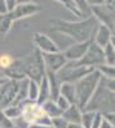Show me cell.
Wrapping results in <instances>:
<instances>
[{
  "label": "cell",
  "instance_id": "7402d4cb",
  "mask_svg": "<svg viewBox=\"0 0 115 128\" xmlns=\"http://www.w3.org/2000/svg\"><path fill=\"white\" fill-rule=\"evenodd\" d=\"M3 110L9 118L13 119V120H15V119L22 116V105H10V106H8V108H5Z\"/></svg>",
  "mask_w": 115,
  "mask_h": 128
},
{
  "label": "cell",
  "instance_id": "ac0fdd59",
  "mask_svg": "<svg viewBox=\"0 0 115 128\" xmlns=\"http://www.w3.org/2000/svg\"><path fill=\"white\" fill-rule=\"evenodd\" d=\"M42 108H44L46 115L49 116V118H51V119H53V118H58V116L63 115V110L59 108V105L56 104V101L53 100V99H50L46 102H44Z\"/></svg>",
  "mask_w": 115,
  "mask_h": 128
},
{
  "label": "cell",
  "instance_id": "8d00e7d4",
  "mask_svg": "<svg viewBox=\"0 0 115 128\" xmlns=\"http://www.w3.org/2000/svg\"><path fill=\"white\" fill-rule=\"evenodd\" d=\"M8 81H9V78L6 76H0V87H3Z\"/></svg>",
  "mask_w": 115,
  "mask_h": 128
},
{
  "label": "cell",
  "instance_id": "484cf974",
  "mask_svg": "<svg viewBox=\"0 0 115 128\" xmlns=\"http://www.w3.org/2000/svg\"><path fill=\"white\" fill-rule=\"evenodd\" d=\"M0 128H15L14 120L10 119L3 109H0Z\"/></svg>",
  "mask_w": 115,
  "mask_h": 128
},
{
  "label": "cell",
  "instance_id": "d6a6232c",
  "mask_svg": "<svg viewBox=\"0 0 115 128\" xmlns=\"http://www.w3.org/2000/svg\"><path fill=\"white\" fill-rule=\"evenodd\" d=\"M6 4H8V8H9V12H12V10L18 5V0H6Z\"/></svg>",
  "mask_w": 115,
  "mask_h": 128
},
{
  "label": "cell",
  "instance_id": "b9f144b4",
  "mask_svg": "<svg viewBox=\"0 0 115 128\" xmlns=\"http://www.w3.org/2000/svg\"><path fill=\"white\" fill-rule=\"evenodd\" d=\"M113 34L115 35V26H114V28H113Z\"/></svg>",
  "mask_w": 115,
  "mask_h": 128
},
{
  "label": "cell",
  "instance_id": "ffe728a7",
  "mask_svg": "<svg viewBox=\"0 0 115 128\" xmlns=\"http://www.w3.org/2000/svg\"><path fill=\"white\" fill-rule=\"evenodd\" d=\"M40 96V83L37 81L29 80L28 81V100L37 101Z\"/></svg>",
  "mask_w": 115,
  "mask_h": 128
},
{
  "label": "cell",
  "instance_id": "83f0119b",
  "mask_svg": "<svg viewBox=\"0 0 115 128\" xmlns=\"http://www.w3.org/2000/svg\"><path fill=\"white\" fill-rule=\"evenodd\" d=\"M55 101H56V104L59 105V108L63 110V113H64V112L69 108V106L72 105V104L69 102V100H68V99H65L64 96H61V95H59V96H58V99H56Z\"/></svg>",
  "mask_w": 115,
  "mask_h": 128
},
{
  "label": "cell",
  "instance_id": "7a4b0ae2",
  "mask_svg": "<svg viewBox=\"0 0 115 128\" xmlns=\"http://www.w3.org/2000/svg\"><path fill=\"white\" fill-rule=\"evenodd\" d=\"M102 80L101 73L97 69H93L91 73H88L86 77H83L81 81L76 83L77 88V105L82 110L86 109V106L91 101L92 96L95 95L99 84Z\"/></svg>",
  "mask_w": 115,
  "mask_h": 128
},
{
  "label": "cell",
  "instance_id": "603a6c76",
  "mask_svg": "<svg viewBox=\"0 0 115 128\" xmlns=\"http://www.w3.org/2000/svg\"><path fill=\"white\" fill-rule=\"evenodd\" d=\"M14 64H15V59L10 54H6V52L0 54V68L1 69L8 70V69L12 68Z\"/></svg>",
  "mask_w": 115,
  "mask_h": 128
},
{
  "label": "cell",
  "instance_id": "f35d334b",
  "mask_svg": "<svg viewBox=\"0 0 115 128\" xmlns=\"http://www.w3.org/2000/svg\"><path fill=\"white\" fill-rule=\"evenodd\" d=\"M24 3H32V0H18V4H24Z\"/></svg>",
  "mask_w": 115,
  "mask_h": 128
},
{
  "label": "cell",
  "instance_id": "e575fe53",
  "mask_svg": "<svg viewBox=\"0 0 115 128\" xmlns=\"http://www.w3.org/2000/svg\"><path fill=\"white\" fill-rule=\"evenodd\" d=\"M100 128H114V126L105 118V116H104V120H102V124H101V127Z\"/></svg>",
  "mask_w": 115,
  "mask_h": 128
},
{
  "label": "cell",
  "instance_id": "ba28073f",
  "mask_svg": "<svg viewBox=\"0 0 115 128\" xmlns=\"http://www.w3.org/2000/svg\"><path fill=\"white\" fill-rule=\"evenodd\" d=\"M91 13L95 17L99 23L105 24L110 27L111 30L115 26V8L111 5L104 4V5H96V6H91Z\"/></svg>",
  "mask_w": 115,
  "mask_h": 128
},
{
  "label": "cell",
  "instance_id": "836d02e7",
  "mask_svg": "<svg viewBox=\"0 0 115 128\" xmlns=\"http://www.w3.org/2000/svg\"><path fill=\"white\" fill-rule=\"evenodd\" d=\"M106 86L110 91L115 94V80H106Z\"/></svg>",
  "mask_w": 115,
  "mask_h": 128
},
{
  "label": "cell",
  "instance_id": "5b68a950",
  "mask_svg": "<svg viewBox=\"0 0 115 128\" xmlns=\"http://www.w3.org/2000/svg\"><path fill=\"white\" fill-rule=\"evenodd\" d=\"M92 70H93V68L79 66L77 62H68L67 66L58 73V76H59V80L61 83L63 82L77 83L78 81H81L83 77H86Z\"/></svg>",
  "mask_w": 115,
  "mask_h": 128
},
{
  "label": "cell",
  "instance_id": "52a82bcc",
  "mask_svg": "<svg viewBox=\"0 0 115 128\" xmlns=\"http://www.w3.org/2000/svg\"><path fill=\"white\" fill-rule=\"evenodd\" d=\"M19 84L20 80L9 78V81L1 87V91H0V109H5L15 101V98L19 91Z\"/></svg>",
  "mask_w": 115,
  "mask_h": 128
},
{
  "label": "cell",
  "instance_id": "6da1fadb",
  "mask_svg": "<svg viewBox=\"0 0 115 128\" xmlns=\"http://www.w3.org/2000/svg\"><path fill=\"white\" fill-rule=\"evenodd\" d=\"M99 24V20L93 16L86 17L79 20H67L55 18L50 20V30L74 40L76 42H86L93 40V35H95Z\"/></svg>",
  "mask_w": 115,
  "mask_h": 128
},
{
  "label": "cell",
  "instance_id": "277c9868",
  "mask_svg": "<svg viewBox=\"0 0 115 128\" xmlns=\"http://www.w3.org/2000/svg\"><path fill=\"white\" fill-rule=\"evenodd\" d=\"M22 118L29 124H46L51 126V118L46 115L42 105L37 101H29L27 100L22 104Z\"/></svg>",
  "mask_w": 115,
  "mask_h": 128
},
{
  "label": "cell",
  "instance_id": "9a60e30c",
  "mask_svg": "<svg viewBox=\"0 0 115 128\" xmlns=\"http://www.w3.org/2000/svg\"><path fill=\"white\" fill-rule=\"evenodd\" d=\"M14 22L15 20L13 19V16L10 12L0 14V38H4L9 34Z\"/></svg>",
  "mask_w": 115,
  "mask_h": 128
},
{
  "label": "cell",
  "instance_id": "60d3db41",
  "mask_svg": "<svg viewBox=\"0 0 115 128\" xmlns=\"http://www.w3.org/2000/svg\"><path fill=\"white\" fill-rule=\"evenodd\" d=\"M113 8H115V0H111V4H110Z\"/></svg>",
  "mask_w": 115,
  "mask_h": 128
},
{
  "label": "cell",
  "instance_id": "4dcf8cb0",
  "mask_svg": "<svg viewBox=\"0 0 115 128\" xmlns=\"http://www.w3.org/2000/svg\"><path fill=\"white\" fill-rule=\"evenodd\" d=\"M8 12H9V8L6 4V0H0V14L8 13Z\"/></svg>",
  "mask_w": 115,
  "mask_h": 128
},
{
  "label": "cell",
  "instance_id": "4fadbf2b",
  "mask_svg": "<svg viewBox=\"0 0 115 128\" xmlns=\"http://www.w3.org/2000/svg\"><path fill=\"white\" fill-rule=\"evenodd\" d=\"M113 30L105 24H99V27L96 28V32L93 35V41L96 42L97 45H100L101 48H105L106 45L110 44L111 37H113Z\"/></svg>",
  "mask_w": 115,
  "mask_h": 128
},
{
  "label": "cell",
  "instance_id": "7c38bea8",
  "mask_svg": "<svg viewBox=\"0 0 115 128\" xmlns=\"http://www.w3.org/2000/svg\"><path fill=\"white\" fill-rule=\"evenodd\" d=\"M41 12V6L36 3H24V4H18L12 12L13 19L14 20H19L23 18H29L33 17L36 14H38Z\"/></svg>",
  "mask_w": 115,
  "mask_h": 128
},
{
  "label": "cell",
  "instance_id": "3957f363",
  "mask_svg": "<svg viewBox=\"0 0 115 128\" xmlns=\"http://www.w3.org/2000/svg\"><path fill=\"white\" fill-rule=\"evenodd\" d=\"M85 110H93L102 114L115 112V94L108 88L106 80L104 77Z\"/></svg>",
  "mask_w": 115,
  "mask_h": 128
},
{
  "label": "cell",
  "instance_id": "5bb4252c",
  "mask_svg": "<svg viewBox=\"0 0 115 128\" xmlns=\"http://www.w3.org/2000/svg\"><path fill=\"white\" fill-rule=\"evenodd\" d=\"M60 95L69 100L70 104H77V88L76 83L63 82L60 86Z\"/></svg>",
  "mask_w": 115,
  "mask_h": 128
},
{
  "label": "cell",
  "instance_id": "74e56055",
  "mask_svg": "<svg viewBox=\"0 0 115 128\" xmlns=\"http://www.w3.org/2000/svg\"><path fill=\"white\" fill-rule=\"evenodd\" d=\"M68 128H85L81 123H69V127Z\"/></svg>",
  "mask_w": 115,
  "mask_h": 128
},
{
  "label": "cell",
  "instance_id": "9c48e42d",
  "mask_svg": "<svg viewBox=\"0 0 115 128\" xmlns=\"http://www.w3.org/2000/svg\"><path fill=\"white\" fill-rule=\"evenodd\" d=\"M32 41L37 50H40L42 54H49V52H58L61 51L60 46L51 38L49 35L42 34V32H35L32 36Z\"/></svg>",
  "mask_w": 115,
  "mask_h": 128
},
{
  "label": "cell",
  "instance_id": "f546056e",
  "mask_svg": "<svg viewBox=\"0 0 115 128\" xmlns=\"http://www.w3.org/2000/svg\"><path fill=\"white\" fill-rule=\"evenodd\" d=\"M104 116L114 126V128H115V112H111V113H106V114H104Z\"/></svg>",
  "mask_w": 115,
  "mask_h": 128
},
{
  "label": "cell",
  "instance_id": "44dd1931",
  "mask_svg": "<svg viewBox=\"0 0 115 128\" xmlns=\"http://www.w3.org/2000/svg\"><path fill=\"white\" fill-rule=\"evenodd\" d=\"M97 70L101 73V76L105 80H115V66L111 64H102L97 68Z\"/></svg>",
  "mask_w": 115,
  "mask_h": 128
},
{
  "label": "cell",
  "instance_id": "1f68e13d",
  "mask_svg": "<svg viewBox=\"0 0 115 128\" xmlns=\"http://www.w3.org/2000/svg\"><path fill=\"white\" fill-rule=\"evenodd\" d=\"M87 4L90 6H96V5H104L106 3H105V0H87Z\"/></svg>",
  "mask_w": 115,
  "mask_h": 128
},
{
  "label": "cell",
  "instance_id": "8992f818",
  "mask_svg": "<svg viewBox=\"0 0 115 128\" xmlns=\"http://www.w3.org/2000/svg\"><path fill=\"white\" fill-rule=\"evenodd\" d=\"M77 63L79 66H83V67H90V68H93V69H97L100 66H102V64H106L105 54H104V48L97 45L96 42L92 40L86 55Z\"/></svg>",
  "mask_w": 115,
  "mask_h": 128
},
{
  "label": "cell",
  "instance_id": "d6986e66",
  "mask_svg": "<svg viewBox=\"0 0 115 128\" xmlns=\"http://www.w3.org/2000/svg\"><path fill=\"white\" fill-rule=\"evenodd\" d=\"M55 2H58V3H60L64 8H67L70 13H73L76 17H78V18H83V13L81 12V9L78 8V5H77V3L74 2V0H55Z\"/></svg>",
  "mask_w": 115,
  "mask_h": 128
},
{
  "label": "cell",
  "instance_id": "30bf717a",
  "mask_svg": "<svg viewBox=\"0 0 115 128\" xmlns=\"http://www.w3.org/2000/svg\"><path fill=\"white\" fill-rule=\"evenodd\" d=\"M42 60H44L46 70L54 72V73H59L68 63V59L65 58V55H64L63 51L42 54Z\"/></svg>",
  "mask_w": 115,
  "mask_h": 128
},
{
  "label": "cell",
  "instance_id": "d4e9b609",
  "mask_svg": "<svg viewBox=\"0 0 115 128\" xmlns=\"http://www.w3.org/2000/svg\"><path fill=\"white\" fill-rule=\"evenodd\" d=\"M104 54H105L106 64L115 66V49L113 48L111 44H109V45H106L105 48H104Z\"/></svg>",
  "mask_w": 115,
  "mask_h": 128
},
{
  "label": "cell",
  "instance_id": "2e32d148",
  "mask_svg": "<svg viewBox=\"0 0 115 128\" xmlns=\"http://www.w3.org/2000/svg\"><path fill=\"white\" fill-rule=\"evenodd\" d=\"M82 113H83V110L79 108L77 104H72L69 108L63 113V116H64L69 123H81Z\"/></svg>",
  "mask_w": 115,
  "mask_h": 128
},
{
  "label": "cell",
  "instance_id": "f1b7e54d",
  "mask_svg": "<svg viewBox=\"0 0 115 128\" xmlns=\"http://www.w3.org/2000/svg\"><path fill=\"white\" fill-rule=\"evenodd\" d=\"M102 120H104V114L102 113H96V116H95V119H93V123H92L91 128H100L101 124H102Z\"/></svg>",
  "mask_w": 115,
  "mask_h": 128
},
{
  "label": "cell",
  "instance_id": "ab89813d",
  "mask_svg": "<svg viewBox=\"0 0 115 128\" xmlns=\"http://www.w3.org/2000/svg\"><path fill=\"white\" fill-rule=\"evenodd\" d=\"M110 44L113 45V48L115 49V35H113V37H111V41H110Z\"/></svg>",
  "mask_w": 115,
  "mask_h": 128
},
{
  "label": "cell",
  "instance_id": "8fae6325",
  "mask_svg": "<svg viewBox=\"0 0 115 128\" xmlns=\"http://www.w3.org/2000/svg\"><path fill=\"white\" fill-rule=\"evenodd\" d=\"M92 41H86V42H74V44L69 45L67 49L63 50L65 58L68 62H79L83 56L86 55V52L91 45Z\"/></svg>",
  "mask_w": 115,
  "mask_h": 128
},
{
  "label": "cell",
  "instance_id": "e0dca14e",
  "mask_svg": "<svg viewBox=\"0 0 115 128\" xmlns=\"http://www.w3.org/2000/svg\"><path fill=\"white\" fill-rule=\"evenodd\" d=\"M50 99H51V88H50V83H49L47 76L45 74L44 78L40 82V96H38L37 102L42 105L44 102H46Z\"/></svg>",
  "mask_w": 115,
  "mask_h": 128
},
{
  "label": "cell",
  "instance_id": "d590c367",
  "mask_svg": "<svg viewBox=\"0 0 115 128\" xmlns=\"http://www.w3.org/2000/svg\"><path fill=\"white\" fill-rule=\"evenodd\" d=\"M28 128H53V126H46V124H38V123H35V124H29Z\"/></svg>",
  "mask_w": 115,
  "mask_h": 128
},
{
  "label": "cell",
  "instance_id": "cb8c5ba5",
  "mask_svg": "<svg viewBox=\"0 0 115 128\" xmlns=\"http://www.w3.org/2000/svg\"><path fill=\"white\" fill-rule=\"evenodd\" d=\"M96 113L97 112H93V110H83L81 124L85 128H91L92 123H93V119H95V116H96Z\"/></svg>",
  "mask_w": 115,
  "mask_h": 128
},
{
  "label": "cell",
  "instance_id": "4316f807",
  "mask_svg": "<svg viewBox=\"0 0 115 128\" xmlns=\"http://www.w3.org/2000/svg\"><path fill=\"white\" fill-rule=\"evenodd\" d=\"M51 126H53V128H68L69 122L61 115V116H58V118L51 119Z\"/></svg>",
  "mask_w": 115,
  "mask_h": 128
}]
</instances>
